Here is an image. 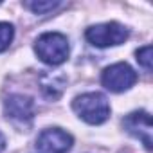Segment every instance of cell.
I'll return each instance as SVG.
<instances>
[{
    "label": "cell",
    "mask_w": 153,
    "mask_h": 153,
    "mask_svg": "<svg viewBox=\"0 0 153 153\" xmlns=\"http://www.w3.org/2000/svg\"><path fill=\"white\" fill-rule=\"evenodd\" d=\"M72 108L88 124H101L110 115V105L106 97L99 92H88L78 96L72 101Z\"/></svg>",
    "instance_id": "obj_1"
},
{
    "label": "cell",
    "mask_w": 153,
    "mask_h": 153,
    "mask_svg": "<svg viewBox=\"0 0 153 153\" xmlns=\"http://www.w3.org/2000/svg\"><path fill=\"white\" fill-rule=\"evenodd\" d=\"M34 51L38 54V58L47 63V65H61L63 61H67L68 58V40L65 34L61 33H45L42 34L36 43H34Z\"/></svg>",
    "instance_id": "obj_2"
},
{
    "label": "cell",
    "mask_w": 153,
    "mask_h": 153,
    "mask_svg": "<svg viewBox=\"0 0 153 153\" xmlns=\"http://www.w3.org/2000/svg\"><path fill=\"white\" fill-rule=\"evenodd\" d=\"M85 36L96 47H112V45L124 43L130 36V31L117 22H106L88 27Z\"/></svg>",
    "instance_id": "obj_3"
},
{
    "label": "cell",
    "mask_w": 153,
    "mask_h": 153,
    "mask_svg": "<svg viewBox=\"0 0 153 153\" xmlns=\"http://www.w3.org/2000/svg\"><path fill=\"white\" fill-rule=\"evenodd\" d=\"M137 81V74L128 63H114L106 67L101 74V83L110 92H124L131 88Z\"/></svg>",
    "instance_id": "obj_4"
},
{
    "label": "cell",
    "mask_w": 153,
    "mask_h": 153,
    "mask_svg": "<svg viewBox=\"0 0 153 153\" xmlns=\"http://www.w3.org/2000/svg\"><path fill=\"white\" fill-rule=\"evenodd\" d=\"M123 126L130 135L139 139L148 151H151V144H153L151 131H153V128H151V115L146 110H137V112H131L130 115H126L123 119Z\"/></svg>",
    "instance_id": "obj_5"
},
{
    "label": "cell",
    "mask_w": 153,
    "mask_h": 153,
    "mask_svg": "<svg viewBox=\"0 0 153 153\" xmlns=\"http://www.w3.org/2000/svg\"><path fill=\"white\" fill-rule=\"evenodd\" d=\"M72 135L61 128H47L36 139V148L42 153H67L72 148Z\"/></svg>",
    "instance_id": "obj_6"
},
{
    "label": "cell",
    "mask_w": 153,
    "mask_h": 153,
    "mask_svg": "<svg viewBox=\"0 0 153 153\" xmlns=\"http://www.w3.org/2000/svg\"><path fill=\"white\" fill-rule=\"evenodd\" d=\"M4 112L7 119L18 124H27L34 117V101L29 96L13 94L4 101Z\"/></svg>",
    "instance_id": "obj_7"
},
{
    "label": "cell",
    "mask_w": 153,
    "mask_h": 153,
    "mask_svg": "<svg viewBox=\"0 0 153 153\" xmlns=\"http://www.w3.org/2000/svg\"><path fill=\"white\" fill-rule=\"evenodd\" d=\"M63 85H65V79L63 76H51V74H45L42 76V90L47 97L51 99H58L63 92Z\"/></svg>",
    "instance_id": "obj_8"
},
{
    "label": "cell",
    "mask_w": 153,
    "mask_h": 153,
    "mask_svg": "<svg viewBox=\"0 0 153 153\" xmlns=\"http://www.w3.org/2000/svg\"><path fill=\"white\" fill-rule=\"evenodd\" d=\"M61 2H58V0H34V2H25L24 6L27 7V9H31L34 15H45V13H49V11H54L58 6H59Z\"/></svg>",
    "instance_id": "obj_9"
},
{
    "label": "cell",
    "mask_w": 153,
    "mask_h": 153,
    "mask_svg": "<svg viewBox=\"0 0 153 153\" xmlns=\"http://www.w3.org/2000/svg\"><path fill=\"white\" fill-rule=\"evenodd\" d=\"M13 36H15V27L7 22H0V52H4L11 45Z\"/></svg>",
    "instance_id": "obj_10"
},
{
    "label": "cell",
    "mask_w": 153,
    "mask_h": 153,
    "mask_svg": "<svg viewBox=\"0 0 153 153\" xmlns=\"http://www.w3.org/2000/svg\"><path fill=\"white\" fill-rule=\"evenodd\" d=\"M137 61L149 72L151 70V45H144V47H140L137 52Z\"/></svg>",
    "instance_id": "obj_11"
},
{
    "label": "cell",
    "mask_w": 153,
    "mask_h": 153,
    "mask_svg": "<svg viewBox=\"0 0 153 153\" xmlns=\"http://www.w3.org/2000/svg\"><path fill=\"white\" fill-rule=\"evenodd\" d=\"M4 148H6V137H4L2 133H0V153L4 151Z\"/></svg>",
    "instance_id": "obj_12"
}]
</instances>
